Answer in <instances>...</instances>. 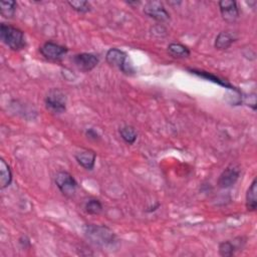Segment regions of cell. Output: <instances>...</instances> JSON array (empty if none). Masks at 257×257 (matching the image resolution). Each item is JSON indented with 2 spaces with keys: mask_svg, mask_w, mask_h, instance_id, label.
Instances as JSON below:
<instances>
[{
  "mask_svg": "<svg viewBox=\"0 0 257 257\" xmlns=\"http://www.w3.org/2000/svg\"><path fill=\"white\" fill-rule=\"evenodd\" d=\"M84 232L93 243L99 246H110L116 242V235L106 226L89 224L85 226Z\"/></svg>",
  "mask_w": 257,
  "mask_h": 257,
  "instance_id": "1",
  "label": "cell"
},
{
  "mask_svg": "<svg viewBox=\"0 0 257 257\" xmlns=\"http://www.w3.org/2000/svg\"><path fill=\"white\" fill-rule=\"evenodd\" d=\"M0 37L1 40L12 50L18 51L25 47V37L19 28L2 23L0 25Z\"/></svg>",
  "mask_w": 257,
  "mask_h": 257,
  "instance_id": "2",
  "label": "cell"
},
{
  "mask_svg": "<svg viewBox=\"0 0 257 257\" xmlns=\"http://www.w3.org/2000/svg\"><path fill=\"white\" fill-rule=\"evenodd\" d=\"M127 58H128L127 53L119 48L109 49L107 52V55H106L107 63L110 67L118 69L125 73H131L134 71H133V68L128 64Z\"/></svg>",
  "mask_w": 257,
  "mask_h": 257,
  "instance_id": "3",
  "label": "cell"
},
{
  "mask_svg": "<svg viewBox=\"0 0 257 257\" xmlns=\"http://www.w3.org/2000/svg\"><path fill=\"white\" fill-rule=\"evenodd\" d=\"M44 102L46 109L53 113H63L67 110V98L65 94L58 89L49 91Z\"/></svg>",
  "mask_w": 257,
  "mask_h": 257,
  "instance_id": "4",
  "label": "cell"
},
{
  "mask_svg": "<svg viewBox=\"0 0 257 257\" xmlns=\"http://www.w3.org/2000/svg\"><path fill=\"white\" fill-rule=\"evenodd\" d=\"M55 184L60 191L67 197H73L77 188L75 179L66 171H61L55 175Z\"/></svg>",
  "mask_w": 257,
  "mask_h": 257,
  "instance_id": "5",
  "label": "cell"
},
{
  "mask_svg": "<svg viewBox=\"0 0 257 257\" xmlns=\"http://www.w3.org/2000/svg\"><path fill=\"white\" fill-rule=\"evenodd\" d=\"M39 50L44 59L50 62H59L64 59V56L69 51V48L64 45L48 41L45 42Z\"/></svg>",
  "mask_w": 257,
  "mask_h": 257,
  "instance_id": "6",
  "label": "cell"
},
{
  "mask_svg": "<svg viewBox=\"0 0 257 257\" xmlns=\"http://www.w3.org/2000/svg\"><path fill=\"white\" fill-rule=\"evenodd\" d=\"M74 66L81 72L88 73L93 71L99 65V58L93 53H78L75 54L73 59Z\"/></svg>",
  "mask_w": 257,
  "mask_h": 257,
  "instance_id": "7",
  "label": "cell"
},
{
  "mask_svg": "<svg viewBox=\"0 0 257 257\" xmlns=\"http://www.w3.org/2000/svg\"><path fill=\"white\" fill-rule=\"evenodd\" d=\"M240 176V170L236 166L227 167L218 178L217 184L222 189H227L232 187Z\"/></svg>",
  "mask_w": 257,
  "mask_h": 257,
  "instance_id": "8",
  "label": "cell"
},
{
  "mask_svg": "<svg viewBox=\"0 0 257 257\" xmlns=\"http://www.w3.org/2000/svg\"><path fill=\"white\" fill-rule=\"evenodd\" d=\"M144 12L151 18H153L157 21H160V22H164V21H167L170 19L169 13L165 9L164 5L159 1L148 2L145 5Z\"/></svg>",
  "mask_w": 257,
  "mask_h": 257,
  "instance_id": "9",
  "label": "cell"
},
{
  "mask_svg": "<svg viewBox=\"0 0 257 257\" xmlns=\"http://www.w3.org/2000/svg\"><path fill=\"white\" fill-rule=\"evenodd\" d=\"M219 8L223 19L227 22H234L239 16L237 3L233 0H221L219 1Z\"/></svg>",
  "mask_w": 257,
  "mask_h": 257,
  "instance_id": "10",
  "label": "cell"
},
{
  "mask_svg": "<svg viewBox=\"0 0 257 257\" xmlns=\"http://www.w3.org/2000/svg\"><path fill=\"white\" fill-rule=\"evenodd\" d=\"M96 158L97 155L94 151L90 150H83L81 152H78L75 155V159L77 163L87 170H93L96 164Z\"/></svg>",
  "mask_w": 257,
  "mask_h": 257,
  "instance_id": "11",
  "label": "cell"
},
{
  "mask_svg": "<svg viewBox=\"0 0 257 257\" xmlns=\"http://www.w3.org/2000/svg\"><path fill=\"white\" fill-rule=\"evenodd\" d=\"M189 72H191V73H192L193 74H195V75H198V76L202 77V78L208 79V80H210V81H212V82H214V83H217V84H219V85H222V87H224L225 89H229V90L237 91V89H235L234 87H232V85H231L229 82H227L226 80H224V79H222V78H220V77H218V76H216V75H214V74H212V73H208V72L196 71V70H189Z\"/></svg>",
  "mask_w": 257,
  "mask_h": 257,
  "instance_id": "12",
  "label": "cell"
},
{
  "mask_svg": "<svg viewBox=\"0 0 257 257\" xmlns=\"http://www.w3.org/2000/svg\"><path fill=\"white\" fill-rule=\"evenodd\" d=\"M12 182V173L11 169L6 164V162L1 159L0 160V188L4 189L8 187Z\"/></svg>",
  "mask_w": 257,
  "mask_h": 257,
  "instance_id": "13",
  "label": "cell"
},
{
  "mask_svg": "<svg viewBox=\"0 0 257 257\" xmlns=\"http://www.w3.org/2000/svg\"><path fill=\"white\" fill-rule=\"evenodd\" d=\"M234 41H235V37L232 34L228 32H223L217 36L215 40V47L219 50H225L227 48H229Z\"/></svg>",
  "mask_w": 257,
  "mask_h": 257,
  "instance_id": "14",
  "label": "cell"
},
{
  "mask_svg": "<svg viewBox=\"0 0 257 257\" xmlns=\"http://www.w3.org/2000/svg\"><path fill=\"white\" fill-rule=\"evenodd\" d=\"M256 192H257V182L256 179H254L246 193V208L248 211H255L257 208Z\"/></svg>",
  "mask_w": 257,
  "mask_h": 257,
  "instance_id": "15",
  "label": "cell"
},
{
  "mask_svg": "<svg viewBox=\"0 0 257 257\" xmlns=\"http://www.w3.org/2000/svg\"><path fill=\"white\" fill-rule=\"evenodd\" d=\"M168 51L169 53L174 56V58L178 59H183V58H188L190 55V50L187 46L181 44V43H171L168 46Z\"/></svg>",
  "mask_w": 257,
  "mask_h": 257,
  "instance_id": "16",
  "label": "cell"
},
{
  "mask_svg": "<svg viewBox=\"0 0 257 257\" xmlns=\"http://www.w3.org/2000/svg\"><path fill=\"white\" fill-rule=\"evenodd\" d=\"M16 2L13 0H8V1H1L0 2V12L1 15L5 18H11L14 16L16 11Z\"/></svg>",
  "mask_w": 257,
  "mask_h": 257,
  "instance_id": "17",
  "label": "cell"
},
{
  "mask_svg": "<svg viewBox=\"0 0 257 257\" xmlns=\"http://www.w3.org/2000/svg\"><path fill=\"white\" fill-rule=\"evenodd\" d=\"M120 135L122 139L129 145H133L137 140V132L131 126H124L120 129Z\"/></svg>",
  "mask_w": 257,
  "mask_h": 257,
  "instance_id": "18",
  "label": "cell"
},
{
  "mask_svg": "<svg viewBox=\"0 0 257 257\" xmlns=\"http://www.w3.org/2000/svg\"><path fill=\"white\" fill-rule=\"evenodd\" d=\"M85 211L91 215H99L103 211V205L100 200L91 199L85 204Z\"/></svg>",
  "mask_w": 257,
  "mask_h": 257,
  "instance_id": "19",
  "label": "cell"
},
{
  "mask_svg": "<svg viewBox=\"0 0 257 257\" xmlns=\"http://www.w3.org/2000/svg\"><path fill=\"white\" fill-rule=\"evenodd\" d=\"M69 5L75 11L79 13H87L91 10L92 6L89 1H84V0H75V1H69Z\"/></svg>",
  "mask_w": 257,
  "mask_h": 257,
  "instance_id": "20",
  "label": "cell"
},
{
  "mask_svg": "<svg viewBox=\"0 0 257 257\" xmlns=\"http://www.w3.org/2000/svg\"><path fill=\"white\" fill-rule=\"evenodd\" d=\"M235 245L230 241H223L219 245V253L221 256L224 257H229L234 255L235 253Z\"/></svg>",
  "mask_w": 257,
  "mask_h": 257,
  "instance_id": "21",
  "label": "cell"
},
{
  "mask_svg": "<svg viewBox=\"0 0 257 257\" xmlns=\"http://www.w3.org/2000/svg\"><path fill=\"white\" fill-rule=\"evenodd\" d=\"M87 135H88V137H89V138H93V139H97V138L99 137V136H98V134H97V133H96L94 130H92V129H91L90 131H88V132H87Z\"/></svg>",
  "mask_w": 257,
  "mask_h": 257,
  "instance_id": "22",
  "label": "cell"
}]
</instances>
